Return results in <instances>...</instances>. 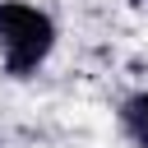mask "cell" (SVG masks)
<instances>
[{
    "instance_id": "1",
    "label": "cell",
    "mask_w": 148,
    "mask_h": 148,
    "mask_svg": "<svg viewBox=\"0 0 148 148\" xmlns=\"http://www.w3.org/2000/svg\"><path fill=\"white\" fill-rule=\"evenodd\" d=\"M51 46H56V23L42 9H32L23 0H0V56L14 79L37 74V65L51 56Z\"/></svg>"
},
{
    "instance_id": "2",
    "label": "cell",
    "mask_w": 148,
    "mask_h": 148,
    "mask_svg": "<svg viewBox=\"0 0 148 148\" xmlns=\"http://www.w3.org/2000/svg\"><path fill=\"white\" fill-rule=\"evenodd\" d=\"M120 130L130 134L134 148H148V92H134L120 102Z\"/></svg>"
}]
</instances>
